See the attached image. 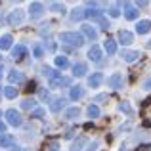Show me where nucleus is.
<instances>
[{"instance_id": "37998d69", "label": "nucleus", "mask_w": 151, "mask_h": 151, "mask_svg": "<svg viewBox=\"0 0 151 151\" xmlns=\"http://www.w3.org/2000/svg\"><path fill=\"white\" fill-rule=\"evenodd\" d=\"M147 48H151V42H147Z\"/></svg>"}, {"instance_id": "f8f14e48", "label": "nucleus", "mask_w": 151, "mask_h": 151, "mask_svg": "<svg viewBox=\"0 0 151 151\" xmlns=\"http://www.w3.org/2000/svg\"><path fill=\"white\" fill-rule=\"evenodd\" d=\"M149 29H151V23L145 21V19H144V21H138V23H136V33H140V35H145Z\"/></svg>"}, {"instance_id": "f704fd0d", "label": "nucleus", "mask_w": 151, "mask_h": 151, "mask_svg": "<svg viewBox=\"0 0 151 151\" xmlns=\"http://www.w3.org/2000/svg\"><path fill=\"white\" fill-rule=\"evenodd\" d=\"M119 14H121V12H119L117 8H109V15L111 17H119Z\"/></svg>"}, {"instance_id": "dca6fc26", "label": "nucleus", "mask_w": 151, "mask_h": 151, "mask_svg": "<svg viewBox=\"0 0 151 151\" xmlns=\"http://www.w3.org/2000/svg\"><path fill=\"white\" fill-rule=\"evenodd\" d=\"M0 147H14V138L8 136V134H2L0 136Z\"/></svg>"}, {"instance_id": "2f4dec72", "label": "nucleus", "mask_w": 151, "mask_h": 151, "mask_svg": "<svg viewBox=\"0 0 151 151\" xmlns=\"http://www.w3.org/2000/svg\"><path fill=\"white\" fill-rule=\"evenodd\" d=\"M33 117H35V119H42V117H44V109H42V107L35 109V111H33Z\"/></svg>"}, {"instance_id": "58836bf2", "label": "nucleus", "mask_w": 151, "mask_h": 151, "mask_svg": "<svg viewBox=\"0 0 151 151\" xmlns=\"http://www.w3.org/2000/svg\"><path fill=\"white\" fill-rule=\"evenodd\" d=\"M4 130H6V124H4V122L0 121V136H2V132H4Z\"/></svg>"}, {"instance_id": "f03ea898", "label": "nucleus", "mask_w": 151, "mask_h": 151, "mask_svg": "<svg viewBox=\"0 0 151 151\" xmlns=\"http://www.w3.org/2000/svg\"><path fill=\"white\" fill-rule=\"evenodd\" d=\"M23 21H25V12L23 10H14L8 15V23L10 25H21Z\"/></svg>"}, {"instance_id": "aec40b11", "label": "nucleus", "mask_w": 151, "mask_h": 151, "mask_svg": "<svg viewBox=\"0 0 151 151\" xmlns=\"http://www.w3.org/2000/svg\"><path fill=\"white\" fill-rule=\"evenodd\" d=\"M82 33H84L88 38H92V40H96V37H98V33L94 31L92 25H82Z\"/></svg>"}, {"instance_id": "6ab92c4d", "label": "nucleus", "mask_w": 151, "mask_h": 151, "mask_svg": "<svg viewBox=\"0 0 151 151\" xmlns=\"http://www.w3.org/2000/svg\"><path fill=\"white\" fill-rule=\"evenodd\" d=\"M29 10H31V15H33V17H38V15L42 14V4L40 2H33L29 6Z\"/></svg>"}, {"instance_id": "473e14b6", "label": "nucleus", "mask_w": 151, "mask_h": 151, "mask_svg": "<svg viewBox=\"0 0 151 151\" xmlns=\"http://www.w3.org/2000/svg\"><path fill=\"white\" fill-rule=\"evenodd\" d=\"M52 10H54V12H59V14H63V12H65V8H63V4H52Z\"/></svg>"}, {"instance_id": "423d86ee", "label": "nucleus", "mask_w": 151, "mask_h": 151, "mask_svg": "<svg viewBox=\"0 0 151 151\" xmlns=\"http://www.w3.org/2000/svg\"><path fill=\"white\" fill-rule=\"evenodd\" d=\"M69 84H71V78H65V77H58L54 81H50L52 88H61V86H69Z\"/></svg>"}, {"instance_id": "0eeeda50", "label": "nucleus", "mask_w": 151, "mask_h": 151, "mask_svg": "<svg viewBox=\"0 0 151 151\" xmlns=\"http://www.w3.org/2000/svg\"><path fill=\"white\" fill-rule=\"evenodd\" d=\"M84 17H90V19H101V10H98V8L92 4V8L84 10Z\"/></svg>"}, {"instance_id": "bb28decb", "label": "nucleus", "mask_w": 151, "mask_h": 151, "mask_svg": "<svg viewBox=\"0 0 151 151\" xmlns=\"http://www.w3.org/2000/svg\"><path fill=\"white\" fill-rule=\"evenodd\" d=\"M88 117H90V119L100 117V107H98V105H90V107H88Z\"/></svg>"}, {"instance_id": "c03bdc74", "label": "nucleus", "mask_w": 151, "mask_h": 151, "mask_svg": "<svg viewBox=\"0 0 151 151\" xmlns=\"http://www.w3.org/2000/svg\"><path fill=\"white\" fill-rule=\"evenodd\" d=\"M0 59H2V55H0Z\"/></svg>"}, {"instance_id": "9b49d317", "label": "nucleus", "mask_w": 151, "mask_h": 151, "mask_svg": "<svg viewBox=\"0 0 151 151\" xmlns=\"http://www.w3.org/2000/svg\"><path fill=\"white\" fill-rule=\"evenodd\" d=\"M88 58L92 59V61H100L101 59V48L100 46H92V48L88 50Z\"/></svg>"}, {"instance_id": "cd10ccee", "label": "nucleus", "mask_w": 151, "mask_h": 151, "mask_svg": "<svg viewBox=\"0 0 151 151\" xmlns=\"http://www.w3.org/2000/svg\"><path fill=\"white\" fill-rule=\"evenodd\" d=\"M42 73H44L46 75V77H50L52 78V81H54V78H58V71H54V69H52V67H44V69H42Z\"/></svg>"}, {"instance_id": "5701e85b", "label": "nucleus", "mask_w": 151, "mask_h": 151, "mask_svg": "<svg viewBox=\"0 0 151 151\" xmlns=\"http://www.w3.org/2000/svg\"><path fill=\"white\" fill-rule=\"evenodd\" d=\"M78 115H81V109H78V107H71V109H67V113H65V119L73 121V119H77Z\"/></svg>"}, {"instance_id": "ddd939ff", "label": "nucleus", "mask_w": 151, "mask_h": 151, "mask_svg": "<svg viewBox=\"0 0 151 151\" xmlns=\"http://www.w3.org/2000/svg\"><path fill=\"white\" fill-rule=\"evenodd\" d=\"M8 78H10V82H14V84H19V82H23V81H25V75H23V73H19V71H12Z\"/></svg>"}, {"instance_id": "c756f323", "label": "nucleus", "mask_w": 151, "mask_h": 151, "mask_svg": "<svg viewBox=\"0 0 151 151\" xmlns=\"http://www.w3.org/2000/svg\"><path fill=\"white\" fill-rule=\"evenodd\" d=\"M119 109H121L122 113H126V115H130V113H132V107H130V103H126V101H122L121 105H119Z\"/></svg>"}, {"instance_id": "2eb2a0df", "label": "nucleus", "mask_w": 151, "mask_h": 151, "mask_svg": "<svg viewBox=\"0 0 151 151\" xmlns=\"http://www.w3.org/2000/svg\"><path fill=\"white\" fill-rule=\"evenodd\" d=\"M124 17L128 19V21H134V19L138 17V10L134 6H128V4H126V12H124Z\"/></svg>"}, {"instance_id": "1a4fd4ad", "label": "nucleus", "mask_w": 151, "mask_h": 151, "mask_svg": "<svg viewBox=\"0 0 151 151\" xmlns=\"http://www.w3.org/2000/svg\"><path fill=\"white\" fill-rule=\"evenodd\" d=\"M25 54H27V48L23 44H17V46L12 48V58H15V59H21Z\"/></svg>"}, {"instance_id": "20e7f679", "label": "nucleus", "mask_w": 151, "mask_h": 151, "mask_svg": "<svg viewBox=\"0 0 151 151\" xmlns=\"http://www.w3.org/2000/svg\"><path fill=\"white\" fill-rule=\"evenodd\" d=\"M122 82H124V78H122L121 73H115V75L109 77V86H111V88H121Z\"/></svg>"}, {"instance_id": "4c0bfd02", "label": "nucleus", "mask_w": 151, "mask_h": 151, "mask_svg": "<svg viewBox=\"0 0 151 151\" xmlns=\"http://www.w3.org/2000/svg\"><path fill=\"white\" fill-rule=\"evenodd\" d=\"M144 88L145 90H151V78H147V81L144 82Z\"/></svg>"}, {"instance_id": "9d476101", "label": "nucleus", "mask_w": 151, "mask_h": 151, "mask_svg": "<svg viewBox=\"0 0 151 151\" xmlns=\"http://www.w3.org/2000/svg\"><path fill=\"white\" fill-rule=\"evenodd\" d=\"M69 96H71V100H81L82 96H84V88H82V86H73V88H71V92H69Z\"/></svg>"}, {"instance_id": "7ed1b4c3", "label": "nucleus", "mask_w": 151, "mask_h": 151, "mask_svg": "<svg viewBox=\"0 0 151 151\" xmlns=\"http://www.w3.org/2000/svg\"><path fill=\"white\" fill-rule=\"evenodd\" d=\"M6 119H8V122H10L12 126H19L21 124V115H19L15 109H8L6 111Z\"/></svg>"}, {"instance_id": "412c9836", "label": "nucleus", "mask_w": 151, "mask_h": 151, "mask_svg": "<svg viewBox=\"0 0 151 151\" xmlns=\"http://www.w3.org/2000/svg\"><path fill=\"white\" fill-rule=\"evenodd\" d=\"M8 48H12V37L10 35H4L0 38V50H8Z\"/></svg>"}, {"instance_id": "c85d7f7f", "label": "nucleus", "mask_w": 151, "mask_h": 151, "mask_svg": "<svg viewBox=\"0 0 151 151\" xmlns=\"http://www.w3.org/2000/svg\"><path fill=\"white\" fill-rule=\"evenodd\" d=\"M86 144V138H78L77 144H73V147H71V151H81V145Z\"/></svg>"}, {"instance_id": "a19ab883", "label": "nucleus", "mask_w": 151, "mask_h": 151, "mask_svg": "<svg viewBox=\"0 0 151 151\" xmlns=\"http://www.w3.org/2000/svg\"><path fill=\"white\" fill-rule=\"evenodd\" d=\"M140 151H149V147H147V145H144V147H142Z\"/></svg>"}, {"instance_id": "4be33fe9", "label": "nucleus", "mask_w": 151, "mask_h": 151, "mask_svg": "<svg viewBox=\"0 0 151 151\" xmlns=\"http://www.w3.org/2000/svg\"><path fill=\"white\" fill-rule=\"evenodd\" d=\"M105 52H107L109 55H113L115 52H117V42L111 40V38H109V40H105Z\"/></svg>"}, {"instance_id": "39448f33", "label": "nucleus", "mask_w": 151, "mask_h": 151, "mask_svg": "<svg viewBox=\"0 0 151 151\" xmlns=\"http://www.w3.org/2000/svg\"><path fill=\"white\" fill-rule=\"evenodd\" d=\"M101 82H103V75H101V73L90 75V78H88V86H90V88H98Z\"/></svg>"}, {"instance_id": "72a5a7b5", "label": "nucleus", "mask_w": 151, "mask_h": 151, "mask_svg": "<svg viewBox=\"0 0 151 151\" xmlns=\"http://www.w3.org/2000/svg\"><path fill=\"white\" fill-rule=\"evenodd\" d=\"M48 149H50V151H59V144H58V142H50Z\"/></svg>"}, {"instance_id": "c9c22d12", "label": "nucleus", "mask_w": 151, "mask_h": 151, "mask_svg": "<svg viewBox=\"0 0 151 151\" xmlns=\"http://www.w3.org/2000/svg\"><path fill=\"white\" fill-rule=\"evenodd\" d=\"M42 52H44V50H42V46H35V55H37V58H40Z\"/></svg>"}, {"instance_id": "393cba45", "label": "nucleus", "mask_w": 151, "mask_h": 151, "mask_svg": "<svg viewBox=\"0 0 151 151\" xmlns=\"http://www.w3.org/2000/svg\"><path fill=\"white\" fill-rule=\"evenodd\" d=\"M4 94H6V98H10V100H14V98L17 96V88H15V86H6V90H4Z\"/></svg>"}, {"instance_id": "79ce46f5", "label": "nucleus", "mask_w": 151, "mask_h": 151, "mask_svg": "<svg viewBox=\"0 0 151 151\" xmlns=\"http://www.w3.org/2000/svg\"><path fill=\"white\" fill-rule=\"evenodd\" d=\"M2 71H4V69H2V65H0V77H2Z\"/></svg>"}, {"instance_id": "b1692460", "label": "nucleus", "mask_w": 151, "mask_h": 151, "mask_svg": "<svg viewBox=\"0 0 151 151\" xmlns=\"http://www.w3.org/2000/svg\"><path fill=\"white\" fill-rule=\"evenodd\" d=\"M55 65H58L59 69H65V67L69 65V61H67L65 55H58V58H55Z\"/></svg>"}, {"instance_id": "4468645a", "label": "nucleus", "mask_w": 151, "mask_h": 151, "mask_svg": "<svg viewBox=\"0 0 151 151\" xmlns=\"http://www.w3.org/2000/svg\"><path fill=\"white\" fill-rule=\"evenodd\" d=\"M63 105H65V100H63V98H54V100H52V103H50V109L54 111V113H58V111L61 109Z\"/></svg>"}, {"instance_id": "ea45409f", "label": "nucleus", "mask_w": 151, "mask_h": 151, "mask_svg": "<svg viewBox=\"0 0 151 151\" xmlns=\"http://www.w3.org/2000/svg\"><path fill=\"white\" fill-rule=\"evenodd\" d=\"M35 86H37V84H35V81H31V82H29V86H27V88H29V90H35Z\"/></svg>"}, {"instance_id": "7c9ffc66", "label": "nucleus", "mask_w": 151, "mask_h": 151, "mask_svg": "<svg viewBox=\"0 0 151 151\" xmlns=\"http://www.w3.org/2000/svg\"><path fill=\"white\" fill-rule=\"evenodd\" d=\"M82 17H84V10H77V12L71 14V19H73V21H78V19H82Z\"/></svg>"}, {"instance_id": "f3484780", "label": "nucleus", "mask_w": 151, "mask_h": 151, "mask_svg": "<svg viewBox=\"0 0 151 151\" xmlns=\"http://www.w3.org/2000/svg\"><path fill=\"white\" fill-rule=\"evenodd\" d=\"M122 58H124V61H128V63H132V61H136L138 58H140V52H134V50H130V52H124L122 54Z\"/></svg>"}, {"instance_id": "6e6552de", "label": "nucleus", "mask_w": 151, "mask_h": 151, "mask_svg": "<svg viewBox=\"0 0 151 151\" xmlns=\"http://www.w3.org/2000/svg\"><path fill=\"white\" fill-rule=\"evenodd\" d=\"M119 40H121V44H130L134 40V35L130 31H119Z\"/></svg>"}, {"instance_id": "e433bc0d", "label": "nucleus", "mask_w": 151, "mask_h": 151, "mask_svg": "<svg viewBox=\"0 0 151 151\" xmlns=\"http://www.w3.org/2000/svg\"><path fill=\"white\" fill-rule=\"evenodd\" d=\"M100 23H101V29H109V21H107V19H100Z\"/></svg>"}, {"instance_id": "a878e982", "label": "nucleus", "mask_w": 151, "mask_h": 151, "mask_svg": "<svg viewBox=\"0 0 151 151\" xmlns=\"http://www.w3.org/2000/svg\"><path fill=\"white\" fill-rule=\"evenodd\" d=\"M35 105H37V103H35L33 98H25V100L21 101V107H23V109H35Z\"/></svg>"}, {"instance_id": "f257e3e1", "label": "nucleus", "mask_w": 151, "mask_h": 151, "mask_svg": "<svg viewBox=\"0 0 151 151\" xmlns=\"http://www.w3.org/2000/svg\"><path fill=\"white\" fill-rule=\"evenodd\" d=\"M59 42L71 44V46H75V48H78V46L84 44V38H82V35H78V33H69V31H65V33L59 35Z\"/></svg>"}, {"instance_id": "a211bd4d", "label": "nucleus", "mask_w": 151, "mask_h": 151, "mask_svg": "<svg viewBox=\"0 0 151 151\" xmlns=\"http://www.w3.org/2000/svg\"><path fill=\"white\" fill-rule=\"evenodd\" d=\"M86 73V63H75L73 65V75L75 77H82Z\"/></svg>"}]
</instances>
